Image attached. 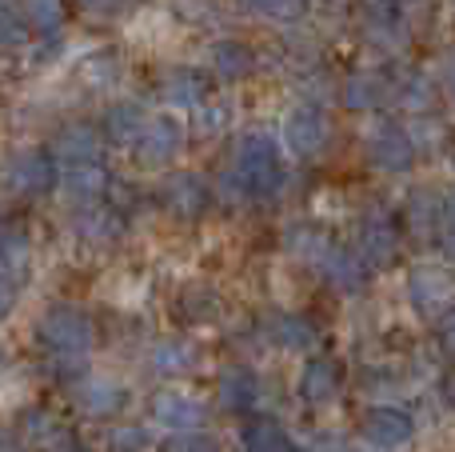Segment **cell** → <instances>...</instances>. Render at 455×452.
<instances>
[{"instance_id":"1","label":"cell","mask_w":455,"mask_h":452,"mask_svg":"<svg viewBox=\"0 0 455 452\" xmlns=\"http://www.w3.org/2000/svg\"><path fill=\"white\" fill-rule=\"evenodd\" d=\"M36 344L64 373H76L96 344V325L80 304H52V309L36 320Z\"/></svg>"},{"instance_id":"2","label":"cell","mask_w":455,"mask_h":452,"mask_svg":"<svg viewBox=\"0 0 455 452\" xmlns=\"http://www.w3.org/2000/svg\"><path fill=\"white\" fill-rule=\"evenodd\" d=\"M228 181H232V189L243 192V197H275V192L283 189V181H288L280 144H275L267 133H248L240 144H235Z\"/></svg>"},{"instance_id":"3","label":"cell","mask_w":455,"mask_h":452,"mask_svg":"<svg viewBox=\"0 0 455 452\" xmlns=\"http://www.w3.org/2000/svg\"><path fill=\"white\" fill-rule=\"evenodd\" d=\"M352 253L368 272L392 269L395 256H400V224H395L387 213H368L360 221V229H355Z\"/></svg>"},{"instance_id":"4","label":"cell","mask_w":455,"mask_h":452,"mask_svg":"<svg viewBox=\"0 0 455 452\" xmlns=\"http://www.w3.org/2000/svg\"><path fill=\"white\" fill-rule=\"evenodd\" d=\"M360 437L376 452H400L416 440V416L400 405H376L360 416Z\"/></svg>"},{"instance_id":"5","label":"cell","mask_w":455,"mask_h":452,"mask_svg":"<svg viewBox=\"0 0 455 452\" xmlns=\"http://www.w3.org/2000/svg\"><path fill=\"white\" fill-rule=\"evenodd\" d=\"M408 301L432 325L451 320V277L440 264H416L408 272Z\"/></svg>"},{"instance_id":"6","label":"cell","mask_w":455,"mask_h":452,"mask_svg":"<svg viewBox=\"0 0 455 452\" xmlns=\"http://www.w3.org/2000/svg\"><path fill=\"white\" fill-rule=\"evenodd\" d=\"M72 405L88 421H108V416H116L128 405V384L120 376H104V373L80 376L72 384Z\"/></svg>"},{"instance_id":"7","label":"cell","mask_w":455,"mask_h":452,"mask_svg":"<svg viewBox=\"0 0 455 452\" xmlns=\"http://www.w3.org/2000/svg\"><path fill=\"white\" fill-rule=\"evenodd\" d=\"M368 157L371 165L379 168V173H411V165H416V144H411L408 128L400 125V120H376V128L368 133Z\"/></svg>"},{"instance_id":"8","label":"cell","mask_w":455,"mask_h":452,"mask_svg":"<svg viewBox=\"0 0 455 452\" xmlns=\"http://www.w3.org/2000/svg\"><path fill=\"white\" fill-rule=\"evenodd\" d=\"M132 144H136V160H140L144 168H164L180 157L184 125L176 117H152V120H144L140 136H136Z\"/></svg>"},{"instance_id":"9","label":"cell","mask_w":455,"mask_h":452,"mask_svg":"<svg viewBox=\"0 0 455 452\" xmlns=\"http://www.w3.org/2000/svg\"><path fill=\"white\" fill-rule=\"evenodd\" d=\"M0 181H4L8 192H16V197H40V192H48L56 184V160L40 149H24V152H16V157H8Z\"/></svg>"},{"instance_id":"10","label":"cell","mask_w":455,"mask_h":452,"mask_svg":"<svg viewBox=\"0 0 455 452\" xmlns=\"http://www.w3.org/2000/svg\"><path fill=\"white\" fill-rule=\"evenodd\" d=\"M280 141H283V149H288L291 157L312 160V157H320L323 144H328V120H323L320 109L299 104V109H291L288 117H283Z\"/></svg>"},{"instance_id":"11","label":"cell","mask_w":455,"mask_h":452,"mask_svg":"<svg viewBox=\"0 0 455 452\" xmlns=\"http://www.w3.org/2000/svg\"><path fill=\"white\" fill-rule=\"evenodd\" d=\"M148 408H152V421L168 432H192L208 421V405L200 397H192V392H184V389L152 392Z\"/></svg>"},{"instance_id":"12","label":"cell","mask_w":455,"mask_h":452,"mask_svg":"<svg viewBox=\"0 0 455 452\" xmlns=\"http://www.w3.org/2000/svg\"><path fill=\"white\" fill-rule=\"evenodd\" d=\"M403 216H408V229L419 232V237H443L448 245V232H451V200L448 192H435V189H411L408 192V205H403Z\"/></svg>"},{"instance_id":"13","label":"cell","mask_w":455,"mask_h":452,"mask_svg":"<svg viewBox=\"0 0 455 452\" xmlns=\"http://www.w3.org/2000/svg\"><path fill=\"white\" fill-rule=\"evenodd\" d=\"M160 200H164V208L176 221H200L208 213V205H212V189H208V181L200 173H172L164 181V189H160Z\"/></svg>"},{"instance_id":"14","label":"cell","mask_w":455,"mask_h":452,"mask_svg":"<svg viewBox=\"0 0 455 452\" xmlns=\"http://www.w3.org/2000/svg\"><path fill=\"white\" fill-rule=\"evenodd\" d=\"M344 389V365L336 357H307L299 368V400L307 408H328Z\"/></svg>"},{"instance_id":"15","label":"cell","mask_w":455,"mask_h":452,"mask_svg":"<svg viewBox=\"0 0 455 452\" xmlns=\"http://www.w3.org/2000/svg\"><path fill=\"white\" fill-rule=\"evenodd\" d=\"M216 405H220V413L248 416L259 405V376L248 365L220 368V376H216Z\"/></svg>"},{"instance_id":"16","label":"cell","mask_w":455,"mask_h":452,"mask_svg":"<svg viewBox=\"0 0 455 452\" xmlns=\"http://www.w3.org/2000/svg\"><path fill=\"white\" fill-rule=\"evenodd\" d=\"M315 269H320V277L328 280V288H336V293H360L363 280H368V269H363L360 261H355L352 248H339V245H328L323 248V256L315 261Z\"/></svg>"},{"instance_id":"17","label":"cell","mask_w":455,"mask_h":452,"mask_svg":"<svg viewBox=\"0 0 455 452\" xmlns=\"http://www.w3.org/2000/svg\"><path fill=\"white\" fill-rule=\"evenodd\" d=\"M100 152H104V141H100V133H96L92 125H68L64 133H56L52 152H48V157L60 160V165L68 168V165H96Z\"/></svg>"},{"instance_id":"18","label":"cell","mask_w":455,"mask_h":452,"mask_svg":"<svg viewBox=\"0 0 455 452\" xmlns=\"http://www.w3.org/2000/svg\"><path fill=\"white\" fill-rule=\"evenodd\" d=\"M267 341L283 352H312L320 344V325L304 312H280L267 320Z\"/></svg>"},{"instance_id":"19","label":"cell","mask_w":455,"mask_h":452,"mask_svg":"<svg viewBox=\"0 0 455 452\" xmlns=\"http://www.w3.org/2000/svg\"><path fill=\"white\" fill-rule=\"evenodd\" d=\"M16 432H20V440L28 448H52L56 440L68 432V424L60 421V416L52 413V408L44 405H32L20 413V421H16Z\"/></svg>"},{"instance_id":"20","label":"cell","mask_w":455,"mask_h":452,"mask_svg":"<svg viewBox=\"0 0 455 452\" xmlns=\"http://www.w3.org/2000/svg\"><path fill=\"white\" fill-rule=\"evenodd\" d=\"M240 445L243 452H296V440L288 437L275 416H251L240 429Z\"/></svg>"},{"instance_id":"21","label":"cell","mask_w":455,"mask_h":452,"mask_svg":"<svg viewBox=\"0 0 455 452\" xmlns=\"http://www.w3.org/2000/svg\"><path fill=\"white\" fill-rule=\"evenodd\" d=\"M56 181H60L64 192H68L72 200H80V205H92V200H100L104 192H108V173H104L100 160H96V165H68L64 173H56Z\"/></svg>"},{"instance_id":"22","label":"cell","mask_w":455,"mask_h":452,"mask_svg":"<svg viewBox=\"0 0 455 452\" xmlns=\"http://www.w3.org/2000/svg\"><path fill=\"white\" fill-rule=\"evenodd\" d=\"M220 293H216L212 285H204V280H196V285L180 288V296H176V312H180L188 325H212V320H220Z\"/></svg>"},{"instance_id":"23","label":"cell","mask_w":455,"mask_h":452,"mask_svg":"<svg viewBox=\"0 0 455 452\" xmlns=\"http://www.w3.org/2000/svg\"><path fill=\"white\" fill-rule=\"evenodd\" d=\"M196 365H200V349L192 341H184V336H168V341H160L152 349V368L160 376H188L196 373Z\"/></svg>"},{"instance_id":"24","label":"cell","mask_w":455,"mask_h":452,"mask_svg":"<svg viewBox=\"0 0 455 452\" xmlns=\"http://www.w3.org/2000/svg\"><path fill=\"white\" fill-rule=\"evenodd\" d=\"M76 232L88 245H116L124 237V216L116 208H84L76 216Z\"/></svg>"},{"instance_id":"25","label":"cell","mask_w":455,"mask_h":452,"mask_svg":"<svg viewBox=\"0 0 455 452\" xmlns=\"http://www.w3.org/2000/svg\"><path fill=\"white\" fill-rule=\"evenodd\" d=\"M212 72L220 80H243L256 72V52L240 40H220L212 44Z\"/></svg>"},{"instance_id":"26","label":"cell","mask_w":455,"mask_h":452,"mask_svg":"<svg viewBox=\"0 0 455 452\" xmlns=\"http://www.w3.org/2000/svg\"><path fill=\"white\" fill-rule=\"evenodd\" d=\"M331 245V237L320 229V224H288L283 229V248H288V256H296V261L304 264H315L323 256V248Z\"/></svg>"},{"instance_id":"27","label":"cell","mask_w":455,"mask_h":452,"mask_svg":"<svg viewBox=\"0 0 455 452\" xmlns=\"http://www.w3.org/2000/svg\"><path fill=\"white\" fill-rule=\"evenodd\" d=\"M140 128H144V109L132 101L112 104L108 117H104V136H108L116 149H128V144L140 136Z\"/></svg>"},{"instance_id":"28","label":"cell","mask_w":455,"mask_h":452,"mask_svg":"<svg viewBox=\"0 0 455 452\" xmlns=\"http://www.w3.org/2000/svg\"><path fill=\"white\" fill-rule=\"evenodd\" d=\"M28 264H32V245L20 229H4L0 232V272L12 277L20 285L28 277Z\"/></svg>"},{"instance_id":"29","label":"cell","mask_w":455,"mask_h":452,"mask_svg":"<svg viewBox=\"0 0 455 452\" xmlns=\"http://www.w3.org/2000/svg\"><path fill=\"white\" fill-rule=\"evenodd\" d=\"M160 96H164L168 109H196L208 96V88L196 72H172V77H164V85H160Z\"/></svg>"},{"instance_id":"30","label":"cell","mask_w":455,"mask_h":452,"mask_svg":"<svg viewBox=\"0 0 455 452\" xmlns=\"http://www.w3.org/2000/svg\"><path fill=\"white\" fill-rule=\"evenodd\" d=\"M379 101H384V77H376V72H352L344 85V104L352 112H371L379 109Z\"/></svg>"},{"instance_id":"31","label":"cell","mask_w":455,"mask_h":452,"mask_svg":"<svg viewBox=\"0 0 455 452\" xmlns=\"http://www.w3.org/2000/svg\"><path fill=\"white\" fill-rule=\"evenodd\" d=\"M20 16L24 24L40 32H56L64 20V0H20Z\"/></svg>"},{"instance_id":"32","label":"cell","mask_w":455,"mask_h":452,"mask_svg":"<svg viewBox=\"0 0 455 452\" xmlns=\"http://www.w3.org/2000/svg\"><path fill=\"white\" fill-rule=\"evenodd\" d=\"M156 452H220V440L208 437V432L192 429V432H168L156 445Z\"/></svg>"},{"instance_id":"33","label":"cell","mask_w":455,"mask_h":452,"mask_svg":"<svg viewBox=\"0 0 455 452\" xmlns=\"http://www.w3.org/2000/svg\"><path fill=\"white\" fill-rule=\"evenodd\" d=\"M24 44H28L24 16L8 0H0V52H12V48H24Z\"/></svg>"},{"instance_id":"34","label":"cell","mask_w":455,"mask_h":452,"mask_svg":"<svg viewBox=\"0 0 455 452\" xmlns=\"http://www.w3.org/2000/svg\"><path fill=\"white\" fill-rule=\"evenodd\" d=\"M251 16H267V20H296L304 16L307 0H240Z\"/></svg>"},{"instance_id":"35","label":"cell","mask_w":455,"mask_h":452,"mask_svg":"<svg viewBox=\"0 0 455 452\" xmlns=\"http://www.w3.org/2000/svg\"><path fill=\"white\" fill-rule=\"evenodd\" d=\"M152 437L140 429V424H116L108 432V452H148Z\"/></svg>"},{"instance_id":"36","label":"cell","mask_w":455,"mask_h":452,"mask_svg":"<svg viewBox=\"0 0 455 452\" xmlns=\"http://www.w3.org/2000/svg\"><path fill=\"white\" fill-rule=\"evenodd\" d=\"M84 77L92 88H112L120 80V61L112 52H100L92 61H84Z\"/></svg>"},{"instance_id":"37","label":"cell","mask_w":455,"mask_h":452,"mask_svg":"<svg viewBox=\"0 0 455 452\" xmlns=\"http://www.w3.org/2000/svg\"><path fill=\"white\" fill-rule=\"evenodd\" d=\"M196 133L200 136H216V133H224V125H228V109L220 101H200L196 109Z\"/></svg>"},{"instance_id":"38","label":"cell","mask_w":455,"mask_h":452,"mask_svg":"<svg viewBox=\"0 0 455 452\" xmlns=\"http://www.w3.org/2000/svg\"><path fill=\"white\" fill-rule=\"evenodd\" d=\"M403 104H408L411 112H427L435 104V85H432V77H411L408 85H403Z\"/></svg>"},{"instance_id":"39","label":"cell","mask_w":455,"mask_h":452,"mask_svg":"<svg viewBox=\"0 0 455 452\" xmlns=\"http://www.w3.org/2000/svg\"><path fill=\"white\" fill-rule=\"evenodd\" d=\"M307 452H347V440L339 432H320L307 440Z\"/></svg>"},{"instance_id":"40","label":"cell","mask_w":455,"mask_h":452,"mask_svg":"<svg viewBox=\"0 0 455 452\" xmlns=\"http://www.w3.org/2000/svg\"><path fill=\"white\" fill-rule=\"evenodd\" d=\"M16 293H20V285H16L12 277H4V272H0V320H4L8 312H12V304H16Z\"/></svg>"},{"instance_id":"41","label":"cell","mask_w":455,"mask_h":452,"mask_svg":"<svg viewBox=\"0 0 455 452\" xmlns=\"http://www.w3.org/2000/svg\"><path fill=\"white\" fill-rule=\"evenodd\" d=\"M124 4H128V0H80V8H84V12H92V16H116Z\"/></svg>"},{"instance_id":"42","label":"cell","mask_w":455,"mask_h":452,"mask_svg":"<svg viewBox=\"0 0 455 452\" xmlns=\"http://www.w3.org/2000/svg\"><path fill=\"white\" fill-rule=\"evenodd\" d=\"M0 452H32V448L20 440L16 424H0Z\"/></svg>"},{"instance_id":"43","label":"cell","mask_w":455,"mask_h":452,"mask_svg":"<svg viewBox=\"0 0 455 452\" xmlns=\"http://www.w3.org/2000/svg\"><path fill=\"white\" fill-rule=\"evenodd\" d=\"M44 452H92V445H88V440H80V437H72V432H64V437L56 440L52 448H44Z\"/></svg>"},{"instance_id":"44","label":"cell","mask_w":455,"mask_h":452,"mask_svg":"<svg viewBox=\"0 0 455 452\" xmlns=\"http://www.w3.org/2000/svg\"><path fill=\"white\" fill-rule=\"evenodd\" d=\"M4 365H8V360H4V352H0V376H4Z\"/></svg>"}]
</instances>
